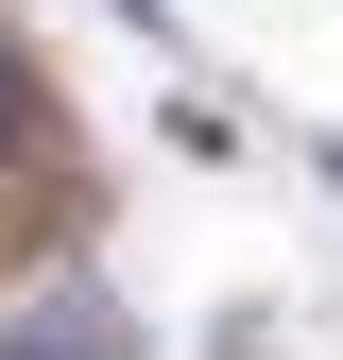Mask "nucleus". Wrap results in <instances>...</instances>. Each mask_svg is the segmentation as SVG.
<instances>
[{
    "label": "nucleus",
    "mask_w": 343,
    "mask_h": 360,
    "mask_svg": "<svg viewBox=\"0 0 343 360\" xmlns=\"http://www.w3.org/2000/svg\"><path fill=\"white\" fill-rule=\"evenodd\" d=\"M0 360H138V326H120L103 292H52V309H18V343Z\"/></svg>",
    "instance_id": "obj_1"
},
{
    "label": "nucleus",
    "mask_w": 343,
    "mask_h": 360,
    "mask_svg": "<svg viewBox=\"0 0 343 360\" xmlns=\"http://www.w3.org/2000/svg\"><path fill=\"white\" fill-rule=\"evenodd\" d=\"M34 155H52V86L18 69V34H0V172H34Z\"/></svg>",
    "instance_id": "obj_2"
},
{
    "label": "nucleus",
    "mask_w": 343,
    "mask_h": 360,
    "mask_svg": "<svg viewBox=\"0 0 343 360\" xmlns=\"http://www.w3.org/2000/svg\"><path fill=\"white\" fill-rule=\"evenodd\" d=\"M326 172H343V155H326Z\"/></svg>",
    "instance_id": "obj_3"
}]
</instances>
